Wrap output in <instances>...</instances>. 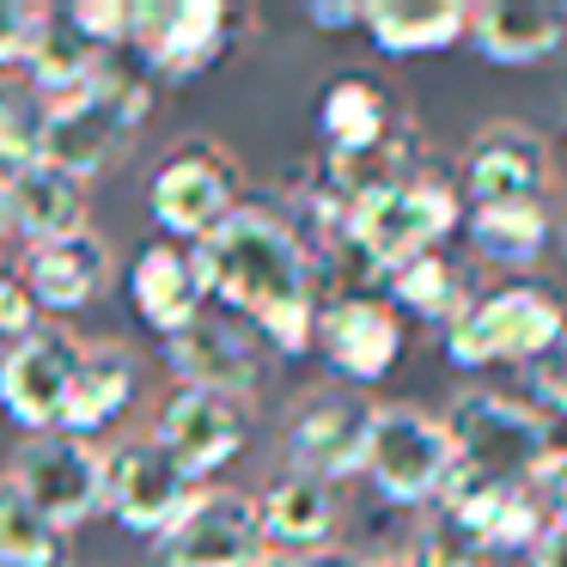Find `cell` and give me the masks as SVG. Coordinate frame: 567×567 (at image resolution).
Listing matches in <instances>:
<instances>
[{
	"mask_svg": "<svg viewBox=\"0 0 567 567\" xmlns=\"http://www.w3.org/2000/svg\"><path fill=\"white\" fill-rule=\"evenodd\" d=\"M196 262L208 299H220L226 318L250 323L262 348L287 360L318 348V257L293 226V214L269 208V202H245L220 233L196 245Z\"/></svg>",
	"mask_w": 567,
	"mask_h": 567,
	"instance_id": "obj_1",
	"label": "cell"
},
{
	"mask_svg": "<svg viewBox=\"0 0 567 567\" xmlns=\"http://www.w3.org/2000/svg\"><path fill=\"white\" fill-rule=\"evenodd\" d=\"M457 226H464V189H452L445 177L421 172L415 184H403V189H384V196H372V202H354L330 257H348L360 275L391 281V275L409 269L415 257L445 250V238H452Z\"/></svg>",
	"mask_w": 567,
	"mask_h": 567,
	"instance_id": "obj_2",
	"label": "cell"
},
{
	"mask_svg": "<svg viewBox=\"0 0 567 567\" xmlns=\"http://www.w3.org/2000/svg\"><path fill=\"white\" fill-rule=\"evenodd\" d=\"M147 116H153V74L135 55H111L104 74L80 99L50 104V147H43V159L62 165L80 184H92V177L116 172L128 159V141L141 135Z\"/></svg>",
	"mask_w": 567,
	"mask_h": 567,
	"instance_id": "obj_3",
	"label": "cell"
},
{
	"mask_svg": "<svg viewBox=\"0 0 567 567\" xmlns=\"http://www.w3.org/2000/svg\"><path fill=\"white\" fill-rule=\"evenodd\" d=\"M567 336V306L549 293V287H494V293H476L470 311L445 330V360L457 372H482V367H530L543 360L555 342Z\"/></svg>",
	"mask_w": 567,
	"mask_h": 567,
	"instance_id": "obj_4",
	"label": "cell"
},
{
	"mask_svg": "<svg viewBox=\"0 0 567 567\" xmlns=\"http://www.w3.org/2000/svg\"><path fill=\"white\" fill-rule=\"evenodd\" d=\"M245 165L233 159V147H220L214 135H189L159 159L147 184V208L172 245H202L208 233H220L238 208H245Z\"/></svg>",
	"mask_w": 567,
	"mask_h": 567,
	"instance_id": "obj_5",
	"label": "cell"
},
{
	"mask_svg": "<svg viewBox=\"0 0 567 567\" xmlns=\"http://www.w3.org/2000/svg\"><path fill=\"white\" fill-rule=\"evenodd\" d=\"M440 421L457 445V464L494 470V476H513V482H530L555 452H561L555 421L543 415L530 396L488 391V384H464V391L445 403Z\"/></svg>",
	"mask_w": 567,
	"mask_h": 567,
	"instance_id": "obj_6",
	"label": "cell"
},
{
	"mask_svg": "<svg viewBox=\"0 0 567 567\" xmlns=\"http://www.w3.org/2000/svg\"><path fill=\"white\" fill-rule=\"evenodd\" d=\"M452 470H457V445H452L440 415H427L415 403H379L372 440H367V470L360 476L372 482V494L384 506L427 513V506H440Z\"/></svg>",
	"mask_w": 567,
	"mask_h": 567,
	"instance_id": "obj_7",
	"label": "cell"
},
{
	"mask_svg": "<svg viewBox=\"0 0 567 567\" xmlns=\"http://www.w3.org/2000/svg\"><path fill=\"white\" fill-rule=\"evenodd\" d=\"M372 403L367 391H348V384H311L293 409H287L281 427V457L287 470L318 482H348L367 470V440H372Z\"/></svg>",
	"mask_w": 567,
	"mask_h": 567,
	"instance_id": "obj_8",
	"label": "cell"
},
{
	"mask_svg": "<svg viewBox=\"0 0 567 567\" xmlns=\"http://www.w3.org/2000/svg\"><path fill=\"white\" fill-rule=\"evenodd\" d=\"M202 494V482L165 452L159 440H123L104 445V513L128 530V537H153L159 543L165 530L184 518V506Z\"/></svg>",
	"mask_w": 567,
	"mask_h": 567,
	"instance_id": "obj_9",
	"label": "cell"
},
{
	"mask_svg": "<svg viewBox=\"0 0 567 567\" xmlns=\"http://www.w3.org/2000/svg\"><path fill=\"white\" fill-rule=\"evenodd\" d=\"M7 482L50 518L55 530H74L104 513V452L74 433H31L7 464Z\"/></svg>",
	"mask_w": 567,
	"mask_h": 567,
	"instance_id": "obj_10",
	"label": "cell"
},
{
	"mask_svg": "<svg viewBox=\"0 0 567 567\" xmlns=\"http://www.w3.org/2000/svg\"><path fill=\"white\" fill-rule=\"evenodd\" d=\"M238 13L226 0H135V55L153 80H196L233 50Z\"/></svg>",
	"mask_w": 567,
	"mask_h": 567,
	"instance_id": "obj_11",
	"label": "cell"
},
{
	"mask_svg": "<svg viewBox=\"0 0 567 567\" xmlns=\"http://www.w3.org/2000/svg\"><path fill=\"white\" fill-rule=\"evenodd\" d=\"M275 549L262 537L257 494L202 488L172 530L153 543V567H269Z\"/></svg>",
	"mask_w": 567,
	"mask_h": 567,
	"instance_id": "obj_12",
	"label": "cell"
},
{
	"mask_svg": "<svg viewBox=\"0 0 567 567\" xmlns=\"http://www.w3.org/2000/svg\"><path fill=\"white\" fill-rule=\"evenodd\" d=\"M555 147L543 128L518 116H494L464 147V202L470 208H506V202H549Z\"/></svg>",
	"mask_w": 567,
	"mask_h": 567,
	"instance_id": "obj_13",
	"label": "cell"
},
{
	"mask_svg": "<svg viewBox=\"0 0 567 567\" xmlns=\"http://www.w3.org/2000/svg\"><path fill=\"white\" fill-rule=\"evenodd\" d=\"M80 360H86V336H74L68 323H43L38 336L0 354V409L25 433H55L74 396Z\"/></svg>",
	"mask_w": 567,
	"mask_h": 567,
	"instance_id": "obj_14",
	"label": "cell"
},
{
	"mask_svg": "<svg viewBox=\"0 0 567 567\" xmlns=\"http://www.w3.org/2000/svg\"><path fill=\"white\" fill-rule=\"evenodd\" d=\"M318 348L342 384H379L403 360V318H396L391 299L367 293V287H348V293L323 299Z\"/></svg>",
	"mask_w": 567,
	"mask_h": 567,
	"instance_id": "obj_15",
	"label": "cell"
},
{
	"mask_svg": "<svg viewBox=\"0 0 567 567\" xmlns=\"http://www.w3.org/2000/svg\"><path fill=\"white\" fill-rule=\"evenodd\" d=\"M440 506L464 530H476V537L488 543V555H530L537 537L549 530V513H543V501H537L530 482L494 476V470H476V464L452 470Z\"/></svg>",
	"mask_w": 567,
	"mask_h": 567,
	"instance_id": "obj_16",
	"label": "cell"
},
{
	"mask_svg": "<svg viewBox=\"0 0 567 567\" xmlns=\"http://www.w3.org/2000/svg\"><path fill=\"white\" fill-rule=\"evenodd\" d=\"M153 440L196 482H208L250 445V403L245 396H226V391H184L177 384L165 396L159 421H153Z\"/></svg>",
	"mask_w": 567,
	"mask_h": 567,
	"instance_id": "obj_17",
	"label": "cell"
},
{
	"mask_svg": "<svg viewBox=\"0 0 567 567\" xmlns=\"http://www.w3.org/2000/svg\"><path fill=\"white\" fill-rule=\"evenodd\" d=\"M165 367L184 391H226L250 403V391L262 379V342L250 323L226 318V311H202L189 330H177L165 342Z\"/></svg>",
	"mask_w": 567,
	"mask_h": 567,
	"instance_id": "obj_18",
	"label": "cell"
},
{
	"mask_svg": "<svg viewBox=\"0 0 567 567\" xmlns=\"http://www.w3.org/2000/svg\"><path fill=\"white\" fill-rule=\"evenodd\" d=\"M128 306L165 342L177 330H189L208 311V281H202L196 245H147L141 250L135 269H128Z\"/></svg>",
	"mask_w": 567,
	"mask_h": 567,
	"instance_id": "obj_19",
	"label": "cell"
},
{
	"mask_svg": "<svg viewBox=\"0 0 567 567\" xmlns=\"http://www.w3.org/2000/svg\"><path fill=\"white\" fill-rule=\"evenodd\" d=\"M111 245H104V233H74V238H55V245H38L25 250V269H19V281L31 287V299L43 306V318H68V311H86L92 299L111 293Z\"/></svg>",
	"mask_w": 567,
	"mask_h": 567,
	"instance_id": "obj_20",
	"label": "cell"
},
{
	"mask_svg": "<svg viewBox=\"0 0 567 567\" xmlns=\"http://www.w3.org/2000/svg\"><path fill=\"white\" fill-rule=\"evenodd\" d=\"M470 50L494 68H543L567 50V19L543 0H482L470 7Z\"/></svg>",
	"mask_w": 567,
	"mask_h": 567,
	"instance_id": "obj_21",
	"label": "cell"
},
{
	"mask_svg": "<svg viewBox=\"0 0 567 567\" xmlns=\"http://www.w3.org/2000/svg\"><path fill=\"white\" fill-rule=\"evenodd\" d=\"M135 396H141V354L128 342H116V336H99V342H86V360H80L62 433L99 440V433H111L116 421L135 409Z\"/></svg>",
	"mask_w": 567,
	"mask_h": 567,
	"instance_id": "obj_22",
	"label": "cell"
},
{
	"mask_svg": "<svg viewBox=\"0 0 567 567\" xmlns=\"http://www.w3.org/2000/svg\"><path fill=\"white\" fill-rule=\"evenodd\" d=\"M257 513H262V537H269L275 555H306V549H330L336 543L342 494H336V482L281 470V476L257 494Z\"/></svg>",
	"mask_w": 567,
	"mask_h": 567,
	"instance_id": "obj_23",
	"label": "cell"
},
{
	"mask_svg": "<svg viewBox=\"0 0 567 567\" xmlns=\"http://www.w3.org/2000/svg\"><path fill=\"white\" fill-rule=\"evenodd\" d=\"M7 226H13L31 250L86 233V184L68 177L62 165H50V159L25 165V172L7 177Z\"/></svg>",
	"mask_w": 567,
	"mask_h": 567,
	"instance_id": "obj_24",
	"label": "cell"
},
{
	"mask_svg": "<svg viewBox=\"0 0 567 567\" xmlns=\"http://www.w3.org/2000/svg\"><path fill=\"white\" fill-rule=\"evenodd\" d=\"M360 31L384 55H445L470 38V7H457V0H367Z\"/></svg>",
	"mask_w": 567,
	"mask_h": 567,
	"instance_id": "obj_25",
	"label": "cell"
},
{
	"mask_svg": "<svg viewBox=\"0 0 567 567\" xmlns=\"http://www.w3.org/2000/svg\"><path fill=\"white\" fill-rule=\"evenodd\" d=\"M421 177V128L415 123H396L384 141L360 153H323V189H330L342 208L354 202H372L384 189H403Z\"/></svg>",
	"mask_w": 567,
	"mask_h": 567,
	"instance_id": "obj_26",
	"label": "cell"
},
{
	"mask_svg": "<svg viewBox=\"0 0 567 567\" xmlns=\"http://www.w3.org/2000/svg\"><path fill=\"white\" fill-rule=\"evenodd\" d=\"M464 238L488 269H537L555 238V202H506V208H470Z\"/></svg>",
	"mask_w": 567,
	"mask_h": 567,
	"instance_id": "obj_27",
	"label": "cell"
},
{
	"mask_svg": "<svg viewBox=\"0 0 567 567\" xmlns=\"http://www.w3.org/2000/svg\"><path fill=\"white\" fill-rule=\"evenodd\" d=\"M403 116L391 111V92L367 74H336L318 99V135L323 153H360L372 141H384Z\"/></svg>",
	"mask_w": 567,
	"mask_h": 567,
	"instance_id": "obj_28",
	"label": "cell"
},
{
	"mask_svg": "<svg viewBox=\"0 0 567 567\" xmlns=\"http://www.w3.org/2000/svg\"><path fill=\"white\" fill-rule=\"evenodd\" d=\"M104 62H111V55L92 50V43L68 25V13H43V31H38V50H31L25 74H31V92H38V99L68 104L104 74Z\"/></svg>",
	"mask_w": 567,
	"mask_h": 567,
	"instance_id": "obj_29",
	"label": "cell"
},
{
	"mask_svg": "<svg viewBox=\"0 0 567 567\" xmlns=\"http://www.w3.org/2000/svg\"><path fill=\"white\" fill-rule=\"evenodd\" d=\"M384 287H391V306L409 311V318H421V323H445V330H452V323L470 311L464 262L445 257V250H433V257H415L409 269H396Z\"/></svg>",
	"mask_w": 567,
	"mask_h": 567,
	"instance_id": "obj_30",
	"label": "cell"
},
{
	"mask_svg": "<svg viewBox=\"0 0 567 567\" xmlns=\"http://www.w3.org/2000/svg\"><path fill=\"white\" fill-rule=\"evenodd\" d=\"M68 530H55L13 482L0 476V567H62Z\"/></svg>",
	"mask_w": 567,
	"mask_h": 567,
	"instance_id": "obj_31",
	"label": "cell"
},
{
	"mask_svg": "<svg viewBox=\"0 0 567 567\" xmlns=\"http://www.w3.org/2000/svg\"><path fill=\"white\" fill-rule=\"evenodd\" d=\"M43 147H50V99H38L31 86H7V104H0V177L38 165Z\"/></svg>",
	"mask_w": 567,
	"mask_h": 567,
	"instance_id": "obj_32",
	"label": "cell"
},
{
	"mask_svg": "<svg viewBox=\"0 0 567 567\" xmlns=\"http://www.w3.org/2000/svg\"><path fill=\"white\" fill-rule=\"evenodd\" d=\"M415 567H494L488 543L476 537V530H464L445 506H427V513H415Z\"/></svg>",
	"mask_w": 567,
	"mask_h": 567,
	"instance_id": "obj_33",
	"label": "cell"
},
{
	"mask_svg": "<svg viewBox=\"0 0 567 567\" xmlns=\"http://www.w3.org/2000/svg\"><path fill=\"white\" fill-rule=\"evenodd\" d=\"M62 13L104 55H128V43H135V0H74Z\"/></svg>",
	"mask_w": 567,
	"mask_h": 567,
	"instance_id": "obj_34",
	"label": "cell"
},
{
	"mask_svg": "<svg viewBox=\"0 0 567 567\" xmlns=\"http://www.w3.org/2000/svg\"><path fill=\"white\" fill-rule=\"evenodd\" d=\"M50 7H25V0H0V74L7 68H25L38 50V31Z\"/></svg>",
	"mask_w": 567,
	"mask_h": 567,
	"instance_id": "obj_35",
	"label": "cell"
},
{
	"mask_svg": "<svg viewBox=\"0 0 567 567\" xmlns=\"http://www.w3.org/2000/svg\"><path fill=\"white\" fill-rule=\"evenodd\" d=\"M43 306L31 299V287L19 281V275H0V342L13 348V342H25V336H38L43 330Z\"/></svg>",
	"mask_w": 567,
	"mask_h": 567,
	"instance_id": "obj_36",
	"label": "cell"
},
{
	"mask_svg": "<svg viewBox=\"0 0 567 567\" xmlns=\"http://www.w3.org/2000/svg\"><path fill=\"white\" fill-rule=\"evenodd\" d=\"M525 384H530V403L543 409V415H567V336L549 348L543 360H530L525 367Z\"/></svg>",
	"mask_w": 567,
	"mask_h": 567,
	"instance_id": "obj_37",
	"label": "cell"
},
{
	"mask_svg": "<svg viewBox=\"0 0 567 567\" xmlns=\"http://www.w3.org/2000/svg\"><path fill=\"white\" fill-rule=\"evenodd\" d=\"M530 488H537V501H543V513H549V525H567V445L537 470V476H530Z\"/></svg>",
	"mask_w": 567,
	"mask_h": 567,
	"instance_id": "obj_38",
	"label": "cell"
},
{
	"mask_svg": "<svg viewBox=\"0 0 567 567\" xmlns=\"http://www.w3.org/2000/svg\"><path fill=\"white\" fill-rule=\"evenodd\" d=\"M306 19L318 31H360V19H367V7H336V0H311Z\"/></svg>",
	"mask_w": 567,
	"mask_h": 567,
	"instance_id": "obj_39",
	"label": "cell"
},
{
	"mask_svg": "<svg viewBox=\"0 0 567 567\" xmlns=\"http://www.w3.org/2000/svg\"><path fill=\"white\" fill-rule=\"evenodd\" d=\"M269 567H360V555L330 543V549H306V555H275Z\"/></svg>",
	"mask_w": 567,
	"mask_h": 567,
	"instance_id": "obj_40",
	"label": "cell"
},
{
	"mask_svg": "<svg viewBox=\"0 0 567 567\" xmlns=\"http://www.w3.org/2000/svg\"><path fill=\"white\" fill-rule=\"evenodd\" d=\"M525 567H567V525H549L537 537V549L525 555Z\"/></svg>",
	"mask_w": 567,
	"mask_h": 567,
	"instance_id": "obj_41",
	"label": "cell"
},
{
	"mask_svg": "<svg viewBox=\"0 0 567 567\" xmlns=\"http://www.w3.org/2000/svg\"><path fill=\"white\" fill-rule=\"evenodd\" d=\"M360 567H415L409 549H391V555H360Z\"/></svg>",
	"mask_w": 567,
	"mask_h": 567,
	"instance_id": "obj_42",
	"label": "cell"
},
{
	"mask_svg": "<svg viewBox=\"0 0 567 567\" xmlns=\"http://www.w3.org/2000/svg\"><path fill=\"white\" fill-rule=\"evenodd\" d=\"M13 233V226H7V177H0V238Z\"/></svg>",
	"mask_w": 567,
	"mask_h": 567,
	"instance_id": "obj_43",
	"label": "cell"
},
{
	"mask_svg": "<svg viewBox=\"0 0 567 567\" xmlns=\"http://www.w3.org/2000/svg\"><path fill=\"white\" fill-rule=\"evenodd\" d=\"M0 104H7V86H0Z\"/></svg>",
	"mask_w": 567,
	"mask_h": 567,
	"instance_id": "obj_44",
	"label": "cell"
}]
</instances>
